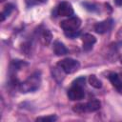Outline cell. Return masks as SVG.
<instances>
[{"label": "cell", "mask_w": 122, "mask_h": 122, "mask_svg": "<svg viewBox=\"0 0 122 122\" xmlns=\"http://www.w3.org/2000/svg\"><path fill=\"white\" fill-rule=\"evenodd\" d=\"M0 1H1V2H4V1H5V0H0Z\"/></svg>", "instance_id": "cb8c5ba5"}, {"label": "cell", "mask_w": 122, "mask_h": 122, "mask_svg": "<svg viewBox=\"0 0 122 122\" xmlns=\"http://www.w3.org/2000/svg\"><path fill=\"white\" fill-rule=\"evenodd\" d=\"M66 36L70 37V38H75L76 36H78L80 34L79 30H74V31H65Z\"/></svg>", "instance_id": "e0dca14e"}, {"label": "cell", "mask_w": 122, "mask_h": 122, "mask_svg": "<svg viewBox=\"0 0 122 122\" xmlns=\"http://www.w3.org/2000/svg\"><path fill=\"white\" fill-rule=\"evenodd\" d=\"M84 95H85V92H84L83 87L76 84H72L68 91V97L72 101L81 100L84 98Z\"/></svg>", "instance_id": "277c9868"}, {"label": "cell", "mask_w": 122, "mask_h": 122, "mask_svg": "<svg viewBox=\"0 0 122 122\" xmlns=\"http://www.w3.org/2000/svg\"><path fill=\"white\" fill-rule=\"evenodd\" d=\"M57 119V117L53 114L49 115V116H41V117H37L36 121H46V122H53Z\"/></svg>", "instance_id": "2e32d148"}, {"label": "cell", "mask_w": 122, "mask_h": 122, "mask_svg": "<svg viewBox=\"0 0 122 122\" xmlns=\"http://www.w3.org/2000/svg\"><path fill=\"white\" fill-rule=\"evenodd\" d=\"M12 10H13V6L11 4L6 5L5 8H4V10H3V11H2V13H1V21H4L5 18L11 13Z\"/></svg>", "instance_id": "4fadbf2b"}, {"label": "cell", "mask_w": 122, "mask_h": 122, "mask_svg": "<svg viewBox=\"0 0 122 122\" xmlns=\"http://www.w3.org/2000/svg\"><path fill=\"white\" fill-rule=\"evenodd\" d=\"M82 42H83L84 51H88L92 50V46L96 42V39H95V37L93 35H92L90 33H85L84 35H82Z\"/></svg>", "instance_id": "52a82bcc"}, {"label": "cell", "mask_w": 122, "mask_h": 122, "mask_svg": "<svg viewBox=\"0 0 122 122\" xmlns=\"http://www.w3.org/2000/svg\"><path fill=\"white\" fill-rule=\"evenodd\" d=\"M40 83H41L40 73L34 72L19 85V90L21 92H24V93L34 92L39 88Z\"/></svg>", "instance_id": "6da1fadb"}, {"label": "cell", "mask_w": 122, "mask_h": 122, "mask_svg": "<svg viewBox=\"0 0 122 122\" xmlns=\"http://www.w3.org/2000/svg\"><path fill=\"white\" fill-rule=\"evenodd\" d=\"M53 51L56 55L61 56V55H65L68 53V50L67 48L64 46V44L58 40L53 42Z\"/></svg>", "instance_id": "9c48e42d"}, {"label": "cell", "mask_w": 122, "mask_h": 122, "mask_svg": "<svg viewBox=\"0 0 122 122\" xmlns=\"http://www.w3.org/2000/svg\"><path fill=\"white\" fill-rule=\"evenodd\" d=\"M112 25H113V20L112 18H108L106 20L96 23L94 25V30L97 33L103 34V33H106L109 30H111V29L112 28Z\"/></svg>", "instance_id": "5b68a950"}, {"label": "cell", "mask_w": 122, "mask_h": 122, "mask_svg": "<svg viewBox=\"0 0 122 122\" xmlns=\"http://www.w3.org/2000/svg\"><path fill=\"white\" fill-rule=\"evenodd\" d=\"M109 79L111 81V83L112 84V86L120 92H122V80L120 75H118L117 73L112 72L109 74Z\"/></svg>", "instance_id": "ba28073f"}, {"label": "cell", "mask_w": 122, "mask_h": 122, "mask_svg": "<svg viewBox=\"0 0 122 122\" xmlns=\"http://www.w3.org/2000/svg\"><path fill=\"white\" fill-rule=\"evenodd\" d=\"M120 77H121V78H122V71H120Z\"/></svg>", "instance_id": "603a6c76"}, {"label": "cell", "mask_w": 122, "mask_h": 122, "mask_svg": "<svg viewBox=\"0 0 122 122\" xmlns=\"http://www.w3.org/2000/svg\"><path fill=\"white\" fill-rule=\"evenodd\" d=\"M24 65H26L24 62H22L21 60H12L11 64H10V71L15 72L16 71L20 70Z\"/></svg>", "instance_id": "5bb4252c"}, {"label": "cell", "mask_w": 122, "mask_h": 122, "mask_svg": "<svg viewBox=\"0 0 122 122\" xmlns=\"http://www.w3.org/2000/svg\"><path fill=\"white\" fill-rule=\"evenodd\" d=\"M72 111H73L74 112H76V113H79V114L84 113V112H87L85 103H79V104L74 105V106L72 107Z\"/></svg>", "instance_id": "9a60e30c"}, {"label": "cell", "mask_w": 122, "mask_h": 122, "mask_svg": "<svg viewBox=\"0 0 122 122\" xmlns=\"http://www.w3.org/2000/svg\"><path fill=\"white\" fill-rule=\"evenodd\" d=\"M89 83L92 87H93L95 89H100L102 87V82L93 74L89 76Z\"/></svg>", "instance_id": "7c38bea8"}, {"label": "cell", "mask_w": 122, "mask_h": 122, "mask_svg": "<svg viewBox=\"0 0 122 122\" xmlns=\"http://www.w3.org/2000/svg\"><path fill=\"white\" fill-rule=\"evenodd\" d=\"M81 25V20L77 16H71L70 18L63 20L60 23V27L64 31H74L78 30V28Z\"/></svg>", "instance_id": "3957f363"}, {"label": "cell", "mask_w": 122, "mask_h": 122, "mask_svg": "<svg viewBox=\"0 0 122 122\" xmlns=\"http://www.w3.org/2000/svg\"><path fill=\"white\" fill-rule=\"evenodd\" d=\"M85 105H86L87 112H95V111L99 110L100 106H101V103L97 99H92L89 102L85 103Z\"/></svg>", "instance_id": "30bf717a"}, {"label": "cell", "mask_w": 122, "mask_h": 122, "mask_svg": "<svg viewBox=\"0 0 122 122\" xmlns=\"http://www.w3.org/2000/svg\"><path fill=\"white\" fill-rule=\"evenodd\" d=\"M83 5H84V6L86 7V9L89 10H96V6L93 5V4H91V3H84Z\"/></svg>", "instance_id": "ac0fdd59"}, {"label": "cell", "mask_w": 122, "mask_h": 122, "mask_svg": "<svg viewBox=\"0 0 122 122\" xmlns=\"http://www.w3.org/2000/svg\"><path fill=\"white\" fill-rule=\"evenodd\" d=\"M114 2L117 6H122V0H114Z\"/></svg>", "instance_id": "44dd1931"}, {"label": "cell", "mask_w": 122, "mask_h": 122, "mask_svg": "<svg viewBox=\"0 0 122 122\" xmlns=\"http://www.w3.org/2000/svg\"><path fill=\"white\" fill-rule=\"evenodd\" d=\"M57 14L60 16L71 17L73 14V8L69 2H62L57 7Z\"/></svg>", "instance_id": "8992f818"}, {"label": "cell", "mask_w": 122, "mask_h": 122, "mask_svg": "<svg viewBox=\"0 0 122 122\" xmlns=\"http://www.w3.org/2000/svg\"><path fill=\"white\" fill-rule=\"evenodd\" d=\"M119 60H120V62L122 63V53H121V55H120V57H119Z\"/></svg>", "instance_id": "7402d4cb"}, {"label": "cell", "mask_w": 122, "mask_h": 122, "mask_svg": "<svg viewBox=\"0 0 122 122\" xmlns=\"http://www.w3.org/2000/svg\"><path fill=\"white\" fill-rule=\"evenodd\" d=\"M57 66L65 73H73L74 71H76L79 69L80 64L77 60H74L72 58H65V59L59 61Z\"/></svg>", "instance_id": "7a4b0ae2"}, {"label": "cell", "mask_w": 122, "mask_h": 122, "mask_svg": "<svg viewBox=\"0 0 122 122\" xmlns=\"http://www.w3.org/2000/svg\"><path fill=\"white\" fill-rule=\"evenodd\" d=\"M27 1H33V2H36V3H45L47 0H27Z\"/></svg>", "instance_id": "ffe728a7"}, {"label": "cell", "mask_w": 122, "mask_h": 122, "mask_svg": "<svg viewBox=\"0 0 122 122\" xmlns=\"http://www.w3.org/2000/svg\"><path fill=\"white\" fill-rule=\"evenodd\" d=\"M116 39H117L119 42L122 43V28H120L119 30L117 31V33H116Z\"/></svg>", "instance_id": "d6986e66"}, {"label": "cell", "mask_w": 122, "mask_h": 122, "mask_svg": "<svg viewBox=\"0 0 122 122\" xmlns=\"http://www.w3.org/2000/svg\"><path fill=\"white\" fill-rule=\"evenodd\" d=\"M51 39H52L51 32L49 30H43V31L41 33V41H42V43L45 46H48L51 42Z\"/></svg>", "instance_id": "8fae6325"}]
</instances>
